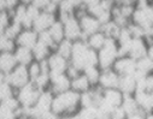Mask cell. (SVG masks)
Returning <instances> with one entry per match:
<instances>
[{
    "mask_svg": "<svg viewBox=\"0 0 153 119\" xmlns=\"http://www.w3.org/2000/svg\"><path fill=\"white\" fill-rule=\"evenodd\" d=\"M30 119H44V118H41V117H34V118H30Z\"/></svg>",
    "mask_w": 153,
    "mask_h": 119,
    "instance_id": "cell-47",
    "label": "cell"
},
{
    "mask_svg": "<svg viewBox=\"0 0 153 119\" xmlns=\"http://www.w3.org/2000/svg\"><path fill=\"white\" fill-rule=\"evenodd\" d=\"M100 1H101V0H81V5H82V7L85 10H87V9H89V7L99 4Z\"/></svg>",
    "mask_w": 153,
    "mask_h": 119,
    "instance_id": "cell-39",
    "label": "cell"
},
{
    "mask_svg": "<svg viewBox=\"0 0 153 119\" xmlns=\"http://www.w3.org/2000/svg\"><path fill=\"white\" fill-rule=\"evenodd\" d=\"M106 38H107V37H106V35L100 30V31L94 33V34L89 35L88 37H86V38H85V41H86L87 46H88L91 50H93V51L98 52V51H99V50L105 45Z\"/></svg>",
    "mask_w": 153,
    "mask_h": 119,
    "instance_id": "cell-22",
    "label": "cell"
},
{
    "mask_svg": "<svg viewBox=\"0 0 153 119\" xmlns=\"http://www.w3.org/2000/svg\"><path fill=\"white\" fill-rule=\"evenodd\" d=\"M146 119H153V112H152V113H148V114L146 115Z\"/></svg>",
    "mask_w": 153,
    "mask_h": 119,
    "instance_id": "cell-46",
    "label": "cell"
},
{
    "mask_svg": "<svg viewBox=\"0 0 153 119\" xmlns=\"http://www.w3.org/2000/svg\"><path fill=\"white\" fill-rule=\"evenodd\" d=\"M13 55H15L16 61H17L18 65L28 66L30 63L34 61L33 51H31L30 48H25V47H19V46H17L16 50L13 51Z\"/></svg>",
    "mask_w": 153,
    "mask_h": 119,
    "instance_id": "cell-21",
    "label": "cell"
},
{
    "mask_svg": "<svg viewBox=\"0 0 153 119\" xmlns=\"http://www.w3.org/2000/svg\"><path fill=\"white\" fill-rule=\"evenodd\" d=\"M10 12H11V21L15 22V23L22 24L23 21H24V17H25V12H27V5L19 3V4H18L15 9H12Z\"/></svg>",
    "mask_w": 153,
    "mask_h": 119,
    "instance_id": "cell-29",
    "label": "cell"
},
{
    "mask_svg": "<svg viewBox=\"0 0 153 119\" xmlns=\"http://www.w3.org/2000/svg\"><path fill=\"white\" fill-rule=\"evenodd\" d=\"M112 70L118 76L134 75V72L136 71V60H134L128 55L118 57L112 65Z\"/></svg>",
    "mask_w": 153,
    "mask_h": 119,
    "instance_id": "cell-10",
    "label": "cell"
},
{
    "mask_svg": "<svg viewBox=\"0 0 153 119\" xmlns=\"http://www.w3.org/2000/svg\"><path fill=\"white\" fill-rule=\"evenodd\" d=\"M118 81H120V76L114 72L112 69L108 70H102L99 77V82L98 87L101 89H113L118 87Z\"/></svg>",
    "mask_w": 153,
    "mask_h": 119,
    "instance_id": "cell-15",
    "label": "cell"
},
{
    "mask_svg": "<svg viewBox=\"0 0 153 119\" xmlns=\"http://www.w3.org/2000/svg\"><path fill=\"white\" fill-rule=\"evenodd\" d=\"M136 72L147 76L153 72V61L146 55L139 60H136Z\"/></svg>",
    "mask_w": 153,
    "mask_h": 119,
    "instance_id": "cell-26",
    "label": "cell"
},
{
    "mask_svg": "<svg viewBox=\"0 0 153 119\" xmlns=\"http://www.w3.org/2000/svg\"><path fill=\"white\" fill-rule=\"evenodd\" d=\"M92 88L91 82L88 81V78L86 77V75L83 72H81L77 77H75L71 79V89L79 94L86 93Z\"/></svg>",
    "mask_w": 153,
    "mask_h": 119,
    "instance_id": "cell-19",
    "label": "cell"
},
{
    "mask_svg": "<svg viewBox=\"0 0 153 119\" xmlns=\"http://www.w3.org/2000/svg\"><path fill=\"white\" fill-rule=\"evenodd\" d=\"M51 4V0H33V3L30 5H33L34 7H36L39 11H45Z\"/></svg>",
    "mask_w": 153,
    "mask_h": 119,
    "instance_id": "cell-37",
    "label": "cell"
},
{
    "mask_svg": "<svg viewBox=\"0 0 153 119\" xmlns=\"http://www.w3.org/2000/svg\"><path fill=\"white\" fill-rule=\"evenodd\" d=\"M57 15L54 13H50L47 11H41L39 13V16L36 17V19L34 21L33 23V29L39 34V33H42V31H46L48 30L52 24L57 21Z\"/></svg>",
    "mask_w": 153,
    "mask_h": 119,
    "instance_id": "cell-12",
    "label": "cell"
},
{
    "mask_svg": "<svg viewBox=\"0 0 153 119\" xmlns=\"http://www.w3.org/2000/svg\"><path fill=\"white\" fill-rule=\"evenodd\" d=\"M5 4H6V7L9 11H11L12 9H15L18 4H19V0H4Z\"/></svg>",
    "mask_w": 153,
    "mask_h": 119,
    "instance_id": "cell-41",
    "label": "cell"
},
{
    "mask_svg": "<svg viewBox=\"0 0 153 119\" xmlns=\"http://www.w3.org/2000/svg\"><path fill=\"white\" fill-rule=\"evenodd\" d=\"M47 31L50 33V35H51V37L53 38V41L56 42V45H58L59 42H62L63 40L65 38L64 25H63V23H62L60 21H58V19L52 24V27H51Z\"/></svg>",
    "mask_w": 153,
    "mask_h": 119,
    "instance_id": "cell-24",
    "label": "cell"
},
{
    "mask_svg": "<svg viewBox=\"0 0 153 119\" xmlns=\"http://www.w3.org/2000/svg\"><path fill=\"white\" fill-rule=\"evenodd\" d=\"M28 73H29V78H30V82L31 81H34V79L39 76L41 72H42V70H41V64H40V61H33V63H30L28 66Z\"/></svg>",
    "mask_w": 153,
    "mask_h": 119,
    "instance_id": "cell-35",
    "label": "cell"
},
{
    "mask_svg": "<svg viewBox=\"0 0 153 119\" xmlns=\"http://www.w3.org/2000/svg\"><path fill=\"white\" fill-rule=\"evenodd\" d=\"M97 55H98V66L101 71L112 69L113 63L118 58V46L116 40L107 37L105 45L97 52Z\"/></svg>",
    "mask_w": 153,
    "mask_h": 119,
    "instance_id": "cell-3",
    "label": "cell"
},
{
    "mask_svg": "<svg viewBox=\"0 0 153 119\" xmlns=\"http://www.w3.org/2000/svg\"><path fill=\"white\" fill-rule=\"evenodd\" d=\"M16 47L15 40L7 37L6 35H0V53H13Z\"/></svg>",
    "mask_w": 153,
    "mask_h": 119,
    "instance_id": "cell-30",
    "label": "cell"
},
{
    "mask_svg": "<svg viewBox=\"0 0 153 119\" xmlns=\"http://www.w3.org/2000/svg\"><path fill=\"white\" fill-rule=\"evenodd\" d=\"M41 92L42 90L37 89L33 82H29L24 87L16 90V99L18 100L21 107L31 108L35 105V102L37 101V98H39Z\"/></svg>",
    "mask_w": 153,
    "mask_h": 119,
    "instance_id": "cell-4",
    "label": "cell"
},
{
    "mask_svg": "<svg viewBox=\"0 0 153 119\" xmlns=\"http://www.w3.org/2000/svg\"><path fill=\"white\" fill-rule=\"evenodd\" d=\"M147 51H148V44L146 38H133L129 47L128 57L133 58L134 60H139L147 55Z\"/></svg>",
    "mask_w": 153,
    "mask_h": 119,
    "instance_id": "cell-16",
    "label": "cell"
},
{
    "mask_svg": "<svg viewBox=\"0 0 153 119\" xmlns=\"http://www.w3.org/2000/svg\"><path fill=\"white\" fill-rule=\"evenodd\" d=\"M69 63L80 71H83L88 66H98V55L95 51L87 46L85 40H79L72 45V53Z\"/></svg>",
    "mask_w": 153,
    "mask_h": 119,
    "instance_id": "cell-2",
    "label": "cell"
},
{
    "mask_svg": "<svg viewBox=\"0 0 153 119\" xmlns=\"http://www.w3.org/2000/svg\"><path fill=\"white\" fill-rule=\"evenodd\" d=\"M5 77H6V76H5L3 72H0V86H1V84L5 82Z\"/></svg>",
    "mask_w": 153,
    "mask_h": 119,
    "instance_id": "cell-43",
    "label": "cell"
},
{
    "mask_svg": "<svg viewBox=\"0 0 153 119\" xmlns=\"http://www.w3.org/2000/svg\"><path fill=\"white\" fill-rule=\"evenodd\" d=\"M130 22L136 24V25H139V27H141L148 34V31L153 27V6H152V3L147 7L135 9Z\"/></svg>",
    "mask_w": 153,
    "mask_h": 119,
    "instance_id": "cell-7",
    "label": "cell"
},
{
    "mask_svg": "<svg viewBox=\"0 0 153 119\" xmlns=\"http://www.w3.org/2000/svg\"><path fill=\"white\" fill-rule=\"evenodd\" d=\"M63 1V0H51V3L52 4H54V5H57V6H59V4Z\"/></svg>",
    "mask_w": 153,
    "mask_h": 119,
    "instance_id": "cell-45",
    "label": "cell"
},
{
    "mask_svg": "<svg viewBox=\"0 0 153 119\" xmlns=\"http://www.w3.org/2000/svg\"><path fill=\"white\" fill-rule=\"evenodd\" d=\"M72 45H74V42H71V41H69V40L64 38L62 42H59L56 46L54 52H57L63 58L70 60V57H71V53H72Z\"/></svg>",
    "mask_w": 153,
    "mask_h": 119,
    "instance_id": "cell-27",
    "label": "cell"
},
{
    "mask_svg": "<svg viewBox=\"0 0 153 119\" xmlns=\"http://www.w3.org/2000/svg\"><path fill=\"white\" fill-rule=\"evenodd\" d=\"M5 81L15 89L18 90L19 88L24 87L30 82L29 73H28V67L24 65H17L10 73L6 75Z\"/></svg>",
    "mask_w": 153,
    "mask_h": 119,
    "instance_id": "cell-6",
    "label": "cell"
},
{
    "mask_svg": "<svg viewBox=\"0 0 153 119\" xmlns=\"http://www.w3.org/2000/svg\"><path fill=\"white\" fill-rule=\"evenodd\" d=\"M82 72L88 78V81L91 82L92 87H97L98 86L99 77H100V73H101V70L99 69V66H88Z\"/></svg>",
    "mask_w": 153,
    "mask_h": 119,
    "instance_id": "cell-28",
    "label": "cell"
},
{
    "mask_svg": "<svg viewBox=\"0 0 153 119\" xmlns=\"http://www.w3.org/2000/svg\"><path fill=\"white\" fill-rule=\"evenodd\" d=\"M37 41H40L41 44H44V45H46V46H48L52 51H54L56 50V42L53 41V38L51 37V35H50V33L46 30V31H42V33H39V40Z\"/></svg>",
    "mask_w": 153,
    "mask_h": 119,
    "instance_id": "cell-36",
    "label": "cell"
},
{
    "mask_svg": "<svg viewBox=\"0 0 153 119\" xmlns=\"http://www.w3.org/2000/svg\"><path fill=\"white\" fill-rule=\"evenodd\" d=\"M21 4H24V5H30L33 3V0H19Z\"/></svg>",
    "mask_w": 153,
    "mask_h": 119,
    "instance_id": "cell-44",
    "label": "cell"
},
{
    "mask_svg": "<svg viewBox=\"0 0 153 119\" xmlns=\"http://www.w3.org/2000/svg\"><path fill=\"white\" fill-rule=\"evenodd\" d=\"M110 118L111 119H127V114L123 111V108L120 106V107H116V108L112 111Z\"/></svg>",
    "mask_w": 153,
    "mask_h": 119,
    "instance_id": "cell-38",
    "label": "cell"
},
{
    "mask_svg": "<svg viewBox=\"0 0 153 119\" xmlns=\"http://www.w3.org/2000/svg\"><path fill=\"white\" fill-rule=\"evenodd\" d=\"M33 51V57H34V60L35 61H42V60H46L50 54L53 52L48 46L41 44L40 41H37L36 45L31 48Z\"/></svg>",
    "mask_w": 153,
    "mask_h": 119,
    "instance_id": "cell-23",
    "label": "cell"
},
{
    "mask_svg": "<svg viewBox=\"0 0 153 119\" xmlns=\"http://www.w3.org/2000/svg\"><path fill=\"white\" fill-rule=\"evenodd\" d=\"M149 1H151V3H152V1H153V0H149Z\"/></svg>",
    "mask_w": 153,
    "mask_h": 119,
    "instance_id": "cell-49",
    "label": "cell"
},
{
    "mask_svg": "<svg viewBox=\"0 0 153 119\" xmlns=\"http://www.w3.org/2000/svg\"><path fill=\"white\" fill-rule=\"evenodd\" d=\"M50 69V73H64L69 66V60L59 55L57 52H52L46 59Z\"/></svg>",
    "mask_w": 153,
    "mask_h": 119,
    "instance_id": "cell-14",
    "label": "cell"
},
{
    "mask_svg": "<svg viewBox=\"0 0 153 119\" xmlns=\"http://www.w3.org/2000/svg\"><path fill=\"white\" fill-rule=\"evenodd\" d=\"M80 109V94L72 89L53 96L51 112L62 118L65 115L75 114Z\"/></svg>",
    "mask_w": 153,
    "mask_h": 119,
    "instance_id": "cell-1",
    "label": "cell"
},
{
    "mask_svg": "<svg viewBox=\"0 0 153 119\" xmlns=\"http://www.w3.org/2000/svg\"><path fill=\"white\" fill-rule=\"evenodd\" d=\"M37 40H39V34H37L34 29H23L19 33V35L16 37L15 42H16V46L31 50L36 45Z\"/></svg>",
    "mask_w": 153,
    "mask_h": 119,
    "instance_id": "cell-13",
    "label": "cell"
},
{
    "mask_svg": "<svg viewBox=\"0 0 153 119\" xmlns=\"http://www.w3.org/2000/svg\"><path fill=\"white\" fill-rule=\"evenodd\" d=\"M16 96V90L5 81L1 86H0V102L5 101L10 98Z\"/></svg>",
    "mask_w": 153,
    "mask_h": 119,
    "instance_id": "cell-32",
    "label": "cell"
},
{
    "mask_svg": "<svg viewBox=\"0 0 153 119\" xmlns=\"http://www.w3.org/2000/svg\"><path fill=\"white\" fill-rule=\"evenodd\" d=\"M62 23L64 25V34H65L66 40H69L71 42H76V41H79V40H83L80 22L76 16H70L66 19H64Z\"/></svg>",
    "mask_w": 153,
    "mask_h": 119,
    "instance_id": "cell-8",
    "label": "cell"
},
{
    "mask_svg": "<svg viewBox=\"0 0 153 119\" xmlns=\"http://www.w3.org/2000/svg\"><path fill=\"white\" fill-rule=\"evenodd\" d=\"M11 24V12L9 10H4L0 12V35H4L5 30Z\"/></svg>",
    "mask_w": 153,
    "mask_h": 119,
    "instance_id": "cell-33",
    "label": "cell"
},
{
    "mask_svg": "<svg viewBox=\"0 0 153 119\" xmlns=\"http://www.w3.org/2000/svg\"><path fill=\"white\" fill-rule=\"evenodd\" d=\"M79 119H99V113L97 107H83L77 112Z\"/></svg>",
    "mask_w": 153,
    "mask_h": 119,
    "instance_id": "cell-31",
    "label": "cell"
},
{
    "mask_svg": "<svg viewBox=\"0 0 153 119\" xmlns=\"http://www.w3.org/2000/svg\"><path fill=\"white\" fill-rule=\"evenodd\" d=\"M118 90H121L123 94H129L133 95L136 90V79L133 75L128 76H120V81H118Z\"/></svg>",
    "mask_w": 153,
    "mask_h": 119,
    "instance_id": "cell-18",
    "label": "cell"
},
{
    "mask_svg": "<svg viewBox=\"0 0 153 119\" xmlns=\"http://www.w3.org/2000/svg\"><path fill=\"white\" fill-rule=\"evenodd\" d=\"M65 1H66V3H69L70 5H72V6H74L76 10H77V11H79L80 9H83V7H82V5H81V0H65Z\"/></svg>",
    "mask_w": 153,
    "mask_h": 119,
    "instance_id": "cell-42",
    "label": "cell"
},
{
    "mask_svg": "<svg viewBox=\"0 0 153 119\" xmlns=\"http://www.w3.org/2000/svg\"><path fill=\"white\" fill-rule=\"evenodd\" d=\"M21 105L16 96L0 102V119H17Z\"/></svg>",
    "mask_w": 153,
    "mask_h": 119,
    "instance_id": "cell-11",
    "label": "cell"
},
{
    "mask_svg": "<svg viewBox=\"0 0 153 119\" xmlns=\"http://www.w3.org/2000/svg\"><path fill=\"white\" fill-rule=\"evenodd\" d=\"M135 1H137V0H134V3H135Z\"/></svg>",
    "mask_w": 153,
    "mask_h": 119,
    "instance_id": "cell-48",
    "label": "cell"
},
{
    "mask_svg": "<svg viewBox=\"0 0 153 119\" xmlns=\"http://www.w3.org/2000/svg\"><path fill=\"white\" fill-rule=\"evenodd\" d=\"M75 16L79 18L83 40H85L86 37H88L89 35H92V34L98 33V31L101 30V24H100V22H99L95 17H93L92 15L87 13V11H86L85 9H80L77 12H76Z\"/></svg>",
    "mask_w": 153,
    "mask_h": 119,
    "instance_id": "cell-5",
    "label": "cell"
},
{
    "mask_svg": "<svg viewBox=\"0 0 153 119\" xmlns=\"http://www.w3.org/2000/svg\"><path fill=\"white\" fill-rule=\"evenodd\" d=\"M22 30H23L22 24H19V23H15V22L11 21V24H10L9 28L5 30L4 35H6L7 37H10V38H12V40H16V37L19 35V33H21Z\"/></svg>",
    "mask_w": 153,
    "mask_h": 119,
    "instance_id": "cell-34",
    "label": "cell"
},
{
    "mask_svg": "<svg viewBox=\"0 0 153 119\" xmlns=\"http://www.w3.org/2000/svg\"><path fill=\"white\" fill-rule=\"evenodd\" d=\"M16 58L12 52L10 53H0V72H3L5 76L10 73L17 66Z\"/></svg>",
    "mask_w": 153,
    "mask_h": 119,
    "instance_id": "cell-20",
    "label": "cell"
},
{
    "mask_svg": "<svg viewBox=\"0 0 153 119\" xmlns=\"http://www.w3.org/2000/svg\"><path fill=\"white\" fill-rule=\"evenodd\" d=\"M121 107L123 108V111L126 112L127 115L140 111V108H139V106H137V102H136V100H135V98H134V94H133V95L124 94V95H123V101H122Z\"/></svg>",
    "mask_w": 153,
    "mask_h": 119,
    "instance_id": "cell-25",
    "label": "cell"
},
{
    "mask_svg": "<svg viewBox=\"0 0 153 119\" xmlns=\"http://www.w3.org/2000/svg\"><path fill=\"white\" fill-rule=\"evenodd\" d=\"M123 93L121 90H118L117 88L113 89H102V101L106 102L108 106L116 108L120 107L122 105L123 101Z\"/></svg>",
    "mask_w": 153,
    "mask_h": 119,
    "instance_id": "cell-17",
    "label": "cell"
},
{
    "mask_svg": "<svg viewBox=\"0 0 153 119\" xmlns=\"http://www.w3.org/2000/svg\"><path fill=\"white\" fill-rule=\"evenodd\" d=\"M146 115L147 114L140 109V111H137L135 113H131V114L127 115V119H146Z\"/></svg>",
    "mask_w": 153,
    "mask_h": 119,
    "instance_id": "cell-40",
    "label": "cell"
},
{
    "mask_svg": "<svg viewBox=\"0 0 153 119\" xmlns=\"http://www.w3.org/2000/svg\"><path fill=\"white\" fill-rule=\"evenodd\" d=\"M48 89L53 93V95L64 93L71 89V79L69 76L64 73H50V87Z\"/></svg>",
    "mask_w": 153,
    "mask_h": 119,
    "instance_id": "cell-9",
    "label": "cell"
}]
</instances>
